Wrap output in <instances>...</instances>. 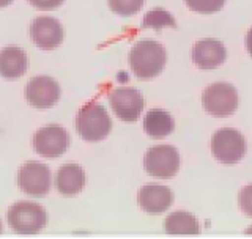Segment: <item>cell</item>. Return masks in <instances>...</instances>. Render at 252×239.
Returning <instances> with one entry per match:
<instances>
[{
    "instance_id": "obj_1",
    "label": "cell",
    "mask_w": 252,
    "mask_h": 239,
    "mask_svg": "<svg viewBox=\"0 0 252 239\" xmlns=\"http://www.w3.org/2000/svg\"><path fill=\"white\" fill-rule=\"evenodd\" d=\"M164 46L153 39H140L132 46L129 52V65L132 73L142 81H148L162 73L165 66Z\"/></svg>"
},
{
    "instance_id": "obj_5",
    "label": "cell",
    "mask_w": 252,
    "mask_h": 239,
    "mask_svg": "<svg viewBox=\"0 0 252 239\" xmlns=\"http://www.w3.org/2000/svg\"><path fill=\"white\" fill-rule=\"evenodd\" d=\"M202 102L205 110L213 117H228L232 115L240 104L238 91L227 82H216L208 85L203 91Z\"/></svg>"
},
{
    "instance_id": "obj_2",
    "label": "cell",
    "mask_w": 252,
    "mask_h": 239,
    "mask_svg": "<svg viewBox=\"0 0 252 239\" xmlns=\"http://www.w3.org/2000/svg\"><path fill=\"white\" fill-rule=\"evenodd\" d=\"M74 126L79 135L87 142H99L106 139L112 129V120H110L104 106L92 102L84 106L74 120Z\"/></svg>"
},
{
    "instance_id": "obj_15",
    "label": "cell",
    "mask_w": 252,
    "mask_h": 239,
    "mask_svg": "<svg viewBox=\"0 0 252 239\" xmlns=\"http://www.w3.org/2000/svg\"><path fill=\"white\" fill-rule=\"evenodd\" d=\"M29 59L24 49L18 46H6L0 51V76L18 79L27 71Z\"/></svg>"
},
{
    "instance_id": "obj_19",
    "label": "cell",
    "mask_w": 252,
    "mask_h": 239,
    "mask_svg": "<svg viewBox=\"0 0 252 239\" xmlns=\"http://www.w3.org/2000/svg\"><path fill=\"white\" fill-rule=\"evenodd\" d=\"M109 8L120 16H131L142 10L145 0H107Z\"/></svg>"
},
{
    "instance_id": "obj_16",
    "label": "cell",
    "mask_w": 252,
    "mask_h": 239,
    "mask_svg": "<svg viewBox=\"0 0 252 239\" xmlns=\"http://www.w3.org/2000/svg\"><path fill=\"white\" fill-rule=\"evenodd\" d=\"M144 129L152 139H164L175 129L173 117L162 109H153L144 118Z\"/></svg>"
},
{
    "instance_id": "obj_20",
    "label": "cell",
    "mask_w": 252,
    "mask_h": 239,
    "mask_svg": "<svg viewBox=\"0 0 252 239\" xmlns=\"http://www.w3.org/2000/svg\"><path fill=\"white\" fill-rule=\"evenodd\" d=\"M185 3L194 13L211 14L222 10L225 0H185Z\"/></svg>"
},
{
    "instance_id": "obj_6",
    "label": "cell",
    "mask_w": 252,
    "mask_h": 239,
    "mask_svg": "<svg viewBox=\"0 0 252 239\" xmlns=\"http://www.w3.org/2000/svg\"><path fill=\"white\" fill-rule=\"evenodd\" d=\"M144 167L156 179H172L180 170V154L172 145L153 147L145 153Z\"/></svg>"
},
{
    "instance_id": "obj_17",
    "label": "cell",
    "mask_w": 252,
    "mask_h": 239,
    "mask_svg": "<svg viewBox=\"0 0 252 239\" xmlns=\"http://www.w3.org/2000/svg\"><path fill=\"white\" fill-rule=\"evenodd\" d=\"M164 232L167 235L192 236V235H199L200 225L192 214L178 211V212L169 214L167 219L164 220Z\"/></svg>"
},
{
    "instance_id": "obj_8",
    "label": "cell",
    "mask_w": 252,
    "mask_h": 239,
    "mask_svg": "<svg viewBox=\"0 0 252 239\" xmlns=\"http://www.w3.org/2000/svg\"><path fill=\"white\" fill-rule=\"evenodd\" d=\"M69 147V134L65 127L51 124L38 129L33 135V149L43 157H59Z\"/></svg>"
},
{
    "instance_id": "obj_13",
    "label": "cell",
    "mask_w": 252,
    "mask_h": 239,
    "mask_svg": "<svg viewBox=\"0 0 252 239\" xmlns=\"http://www.w3.org/2000/svg\"><path fill=\"white\" fill-rule=\"evenodd\" d=\"M227 57L225 46L218 39H200L192 47V60L200 69H215Z\"/></svg>"
},
{
    "instance_id": "obj_9",
    "label": "cell",
    "mask_w": 252,
    "mask_h": 239,
    "mask_svg": "<svg viewBox=\"0 0 252 239\" xmlns=\"http://www.w3.org/2000/svg\"><path fill=\"white\" fill-rule=\"evenodd\" d=\"M114 114L126 123H134L145 107V99L137 89H117L109 96Z\"/></svg>"
},
{
    "instance_id": "obj_7",
    "label": "cell",
    "mask_w": 252,
    "mask_h": 239,
    "mask_svg": "<svg viewBox=\"0 0 252 239\" xmlns=\"http://www.w3.org/2000/svg\"><path fill=\"white\" fill-rule=\"evenodd\" d=\"M51 170L49 167L38 162L29 161L18 172V186L24 194L30 197H44L51 190Z\"/></svg>"
},
{
    "instance_id": "obj_22",
    "label": "cell",
    "mask_w": 252,
    "mask_h": 239,
    "mask_svg": "<svg viewBox=\"0 0 252 239\" xmlns=\"http://www.w3.org/2000/svg\"><path fill=\"white\" fill-rule=\"evenodd\" d=\"M30 5H33L38 10H44V11H49V10H55L59 8L65 0H29Z\"/></svg>"
},
{
    "instance_id": "obj_4",
    "label": "cell",
    "mask_w": 252,
    "mask_h": 239,
    "mask_svg": "<svg viewBox=\"0 0 252 239\" xmlns=\"http://www.w3.org/2000/svg\"><path fill=\"white\" fill-rule=\"evenodd\" d=\"M211 154L220 164H238L246 154V139L240 131L232 129V127H222L211 137Z\"/></svg>"
},
{
    "instance_id": "obj_14",
    "label": "cell",
    "mask_w": 252,
    "mask_h": 239,
    "mask_svg": "<svg viewBox=\"0 0 252 239\" xmlns=\"http://www.w3.org/2000/svg\"><path fill=\"white\" fill-rule=\"evenodd\" d=\"M55 186L63 197H74L85 186V172L77 164H66L59 169Z\"/></svg>"
},
{
    "instance_id": "obj_3",
    "label": "cell",
    "mask_w": 252,
    "mask_h": 239,
    "mask_svg": "<svg viewBox=\"0 0 252 239\" xmlns=\"http://www.w3.org/2000/svg\"><path fill=\"white\" fill-rule=\"evenodd\" d=\"M8 225L19 235H36L46 227L47 214L43 206L33 202L14 203L6 214Z\"/></svg>"
},
{
    "instance_id": "obj_10",
    "label": "cell",
    "mask_w": 252,
    "mask_h": 239,
    "mask_svg": "<svg viewBox=\"0 0 252 239\" xmlns=\"http://www.w3.org/2000/svg\"><path fill=\"white\" fill-rule=\"evenodd\" d=\"M60 98V85L49 76L32 77L26 87V99L36 109H49Z\"/></svg>"
},
{
    "instance_id": "obj_24",
    "label": "cell",
    "mask_w": 252,
    "mask_h": 239,
    "mask_svg": "<svg viewBox=\"0 0 252 239\" xmlns=\"http://www.w3.org/2000/svg\"><path fill=\"white\" fill-rule=\"evenodd\" d=\"M13 2V0H0V8H3V6H8Z\"/></svg>"
},
{
    "instance_id": "obj_18",
    "label": "cell",
    "mask_w": 252,
    "mask_h": 239,
    "mask_svg": "<svg viewBox=\"0 0 252 239\" xmlns=\"http://www.w3.org/2000/svg\"><path fill=\"white\" fill-rule=\"evenodd\" d=\"M142 27L144 29H155V30H161L164 27L177 29V21L169 11H165L164 8H155V10H150L144 16Z\"/></svg>"
},
{
    "instance_id": "obj_11",
    "label": "cell",
    "mask_w": 252,
    "mask_h": 239,
    "mask_svg": "<svg viewBox=\"0 0 252 239\" xmlns=\"http://www.w3.org/2000/svg\"><path fill=\"white\" fill-rule=\"evenodd\" d=\"M30 38L41 49H55L65 39V30L52 16H38L30 26Z\"/></svg>"
},
{
    "instance_id": "obj_21",
    "label": "cell",
    "mask_w": 252,
    "mask_h": 239,
    "mask_svg": "<svg viewBox=\"0 0 252 239\" xmlns=\"http://www.w3.org/2000/svg\"><path fill=\"white\" fill-rule=\"evenodd\" d=\"M238 202H240L241 211L246 214V216L252 217V184H249V186L241 189Z\"/></svg>"
},
{
    "instance_id": "obj_12",
    "label": "cell",
    "mask_w": 252,
    "mask_h": 239,
    "mask_svg": "<svg viewBox=\"0 0 252 239\" xmlns=\"http://www.w3.org/2000/svg\"><path fill=\"white\" fill-rule=\"evenodd\" d=\"M137 202L147 214H162L173 203V194L169 187L159 184H147L139 190Z\"/></svg>"
},
{
    "instance_id": "obj_25",
    "label": "cell",
    "mask_w": 252,
    "mask_h": 239,
    "mask_svg": "<svg viewBox=\"0 0 252 239\" xmlns=\"http://www.w3.org/2000/svg\"><path fill=\"white\" fill-rule=\"evenodd\" d=\"M0 233H2V222H0Z\"/></svg>"
},
{
    "instance_id": "obj_23",
    "label": "cell",
    "mask_w": 252,
    "mask_h": 239,
    "mask_svg": "<svg viewBox=\"0 0 252 239\" xmlns=\"http://www.w3.org/2000/svg\"><path fill=\"white\" fill-rule=\"evenodd\" d=\"M246 49H248V52H249V55L252 57V29L248 31V35H246Z\"/></svg>"
}]
</instances>
